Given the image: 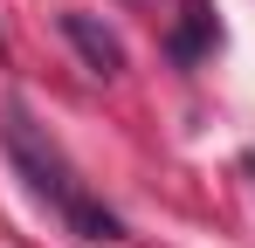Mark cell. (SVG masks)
Returning <instances> with one entry per match:
<instances>
[{
  "label": "cell",
  "mask_w": 255,
  "mask_h": 248,
  "mask_svg": "<svg viewBox=\"0 0 255 248\" xmlns=\"http://www.w3.org/2000/svg\"><path fill=\"white\" fill-rule=\"evenodd\" d=\"M55 28H62V41L83 55V69H90V76H104V83H111V76H125V41L111 35L97 14L69 7V14H55Z\"/></svg>",
  "instance_id": "cell-2"
},
{
  "label": "cell",
  "mask_w": 255,
  "mask_h": 248,
  "mask_svg": "<svg viewBox=\"0 0 255 248\" xmlns=\"http://www.w3.org/2000/svg\"><path fill=\"white\" fill-rule=\"evenodd\" d=\"M207 48H214V14H207V0H186V21L172 35V62H200Z\"/></svg>",
  "instance_id": "cell-3"
},
{
  "label": "cell",
  "mask_w": 255,
  "mask_h": 248,
  "mask_svg": "<svg viewBox=\"0 0 255 248\" xmlns=\"http://www.w3.org/2000/svg\"><path fill=\"white\" fill-rule=\"evenodd\" d=\"M0 145H7L14 172L28 179V193H35V200H48L62 221H69V235H83V242H125L118 214H111L104 200H90V186L69 172V159L55 152V138H42V131H35V118H28L21 104L0 118Z\"/></svg>",
  "instance_id": "cell-1"
}]
</instances>
